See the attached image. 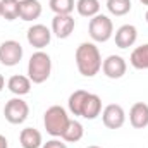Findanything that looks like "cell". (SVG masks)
<instances>
[{"mask_svg": "<svg viewBox=\"0 0 148 148\" xmlns=\"http://www.w3.org/2000/svg\"><path fill=\"white\" fill-rule=\"evenodd\" d=\"M74 60H76V67L79 74H83L84 77H93L102 69V55H100L98 47L93 41L81 43L76 48Z\"/></svg>", "mask_w": 148, "mask_h": 148, "instance_id": "cell-1", "label": "cell"}, {"mask_svg": "<svg viewBox=\"0 0 148 148\" xmlns=\"http://www.w3.org/2000/svg\"><path fill=\"white\" fill-rule=\"evenodd\" d=\"M52 74V59L48 53H45L43 50L35 52L29 57L28 62V77L31 79V83L41 84L45 83Z\"/></svg>", "mask_w": 148, "mask_h": 148, "instance_id": "cell-2", "label": "cell"}, {"mask_svg": "<svg viewBox=\"0 0 148 148\" xmlns=\"http://www.w3.org/2000/svg\"><path fill=\"white\" fill-rule=\"evenodd\" d=\"M69 115H67V110L60 105H52L48 107L45 115H43V126L47 129V133L53 138H60L69 124Z\"/></svg>", "mask_w": 148, "mask_h": 148, "instance_id": "cell-3", "label": "cell"}, {"mask_svg": "<svg viewBox=\"0 0 148 148\" xmlns=\"http://www.w3.org/2000/svg\"><path fill=\"white\" fill-rule=\"evenodd\" d=\"M88 33L90 38L97 43H105L114 36V24L112 19L105 14H97L95 17L90 19L88 24Z\"/></svg>", "mask_w": 148, "mask_h": 148, "instance_id": "cell-4", "label": "cell"}, {"mask_svg": "<svg viewBox=\"0 0 148 148\" xmlns=\"http://www.w3.org/2000/svg\"><path fill=\"white\" fill-rule=\"evenodd\" d=\"M28 115H29V105L21 97L10 98L3 107V117L10 124H23L28 119Z\"/></svg>", "mask_w": 148, "mask_h": 148, "instance_id": "cell-5", "label": "cell"}, {"mask_svg": "<svg viewBox=\"0 0 148 148\" xmlns=\"http://www.w3.org/2000/svg\"><path fill=\"white\" fill-rule=\"evenodd\" d=\"M23 59V45L16 40H5L0 45V64L5 67H14Z\"/></svg>", "mask_w": 148, "mask_h": 148, "instance_id": "cell-6", "label": "cell"}, {"mask_svg": "<svg viewBox=\"0 0 148 148\" xmlns=\"http://www.w3.org/2000/svg\"><path fill=\"white\" fill-rule=\"evenodd\" d=\"M26 38H28V43L33 47V48H45L50 45L52 41V31L45 26V24H33L28 33H26Z\"/></svg>", "mask_w": 148, "mask_h": 148, "instance_id": "cell-7", "label": "cell"}, {"mask_svg": "<svg viewBox=\"0 0 148 148\" xmlns=\"http://www.w3.org/2000/svg\"><path fill=\"white\" fill-rule=\"evenodd\" d=\"M102 121H103L105 127H109V129H119L126 122V112H124V109L119 103H110L102 112Z\"/></svg>", "mask_w": 148, "mask_h": 148, "instance_id": "cell-8", "label": "cell"}, {"mask_svg": "<svg viewBox=\"0 0 148 148\" xmlns=\"http://www.w3.org/2000/svg\"><path fill=\"white\" fill-rule=\"evenodd\" d=\"M102 71L109 79H121L127 71V64L121 55H109L102 62Z\"/></svg>", "mask_w": 148, "mask_h": 148, "instance_id": "cell-9", "label": "cell"}, {"mask_svg": "<svg viewBox=\"0 0 148 148\" xmlns=\"http://www.w3.org/2000/svg\"><path fill=\"white\" fill-rule=\"evenodd\" d=\"M76 21L73 16H53L52 19V33L59 40H66L73 35Z\"/></svg>", "mask_w": 148, "mask_h": 148, "instance_id": "cell-10", "label": "cell"}, {"mask_svg": "<svg viewBox=\"0 0 148 148\" xmlns=\"http://www.w3.org/2000/svg\"><path fill=\"white\" fill-rule=\"evenodd\" d=\"M115 45L119 47V48H129V47H133L134 43H136V40H138V29H136V26H133V24H122L117 31H115Z\"/></svg>", "mask_w": 148, "mask_h": 148, "instance_id": "cell-11", "label": "cell"}, {"mask_svg": "<svg viewBox=\"0 0 148 148\" xmlns=\"http://www.w3.org/2000/svg\"><path fill=\"white\" fill-rule=\"evenodd\" d=\"M41 3L40 0H19V19L29 23L36 21L41 16Z\"/></svg>", "mask_w": 148, "mask_h": 148, "instance_id": "cell-12", "label": "cell"}, {"mask_svg": "<svg viewBox=\"0 0 148 148\" xmlns=\"http://www.w3.org/2000/svg\"><path fill=\"white\" fill-rule=\"evenodd\" d=\"M129 122L136 129H143L148 126V105L145 102H136L129 110Z\"/></svg>", "mask_w": 148, "mask_h": 148, "instance_id": "cell-13", "label": "cell"}, {"mask_svg": "<svg viewBox=\"0 0 148 148\" xmlns=\"http://www.w3.org/2000/svg\"><path fill=\"white\" fill-rule=\"evenodd\" d=\"M7 88L16 97H24L31 91V79L28 76H23V74H14V76L9 77Z\"/></svg>", "mask_w": 148, "mask_h": 148, "instance_id": "cell-14", "label": "cell"}, {"mask_svg": "<svg viewBox=\"0 0 148 148\" xmlns=\"http://www.w3.org/2000/svg\"><path fill=\"white\" fill-rule=\"evenodd\" d=\"M100 112H102V98L95 93H88L81 109V117L86 121H93L100 115Z\"/></svg>", "mask_w": 148, "mask_h": 148, "instance_id": "cell-15", "label": "cell"}, {"mask_svg": "<svg viewBox=\"0 0 148 148\" xmlns=\"http://www.w3.org/2000/svg\"><path fill=\"white\" fill-rule=\"evenodd\" d=\"M19 141L23 148H41L43 145L41 133L35 127H24L19 134Z\"/></svg>", "mask_w": 148, "mask_h": 148, "instance_id": "cell-16", "label": "cell"}, {"mask_svg": "<svg viewBox=\"0 0 148 148\" xmlns=\"http://www.w3.org/2000/svg\"><path fill=\"white\" fill-rule=\"evenodd\" d=\"M129 62L134 69H140V71H145L148 69V43L141 45V47H136L131 55H129Z\"/></svg>", "mask_w": 148, "mask_h": 148, "instance_id": "cell-17", "label": "cell"}, {"mask_svg": "<svg viewBox=\"0 0 148 148\" xmlns=\"http://www.w3.org/2000/svg\"><path fill=\"white\" fill-rule=\"evenodd\" d=\"M83 134H84L83 124L79 121H76V119H71L69 124H67V127H66V131H64V134L60 138L64 141H67V143H76V141H79L83 138Z\"/></svg>", "mask_w": 148, "mask_h": 148, "instance_id": "cell-18", "label": "cell"}, {"mask_svg": "<svg viewBox=\"0 0 148 148\" xmlns=\"http://www.w3.org/2000/svg\"><path fill=\"white\" fill-rule=\"evenodd\" d=\"M88 93L90 91H86V90H76L74 93H71V97L67 100V107L74 117H81V109H83V103H84Z\"/></svg>", "mask_w": 148, "mask_h": 148, "instance_id": "cell-19", "label": "cell"}, {"mask_svg": "<svg viewBox=\"0 0 148 148\" xmlns=\"http://www.w3.org/2000/svg\"><path fill=\"white\" fill-rule=\"evenodd\" d=\"M76 10L83 17H95L97 14H100V2L98 0H77Z\"/></svg>", "mask_w": 148, "mask_h": 148, "instance_id": "cell-20", "label": "cell"}, {"mask_svg": "<svg viewBox=\"0 0 148 148\" xmlns=\"http://www.w3.org/2000/svg\"><path fill=\"white\" fill-rule=\"evenodd\" d=\"M48 5L55 16H71V12L76 7L74 0H50Z\"/></svg>", "mask_w": 148, "mask_h": 148, "instance_id": "cell-21", "label": "cell"}, {"mask_svg": "<svg viewBox=\"0 0 148 148\" xmlns=\"http://www.w3.org/2000/svg\"><path fill=\"white\" fill-rule=\"evenodd\" d=\"M131 7H133L131 0H107L109 12H110L112 16H117V17L129 14L131 12Z\"/></svg>", "mask_w": 148, "mask_h": 148, "instance_id": "cell-22", "label": "cell"}, {"mask_svg": "<svg viewBox=\"0 0 148 148\" xmlns=\"http://www.w3.org/2000/svg\"><path fill=\"white\" fill-rule=\"evenodd\" d=\"M2 17L7 21H14L19 17V0H0Z\"/></svg>", "mask_w": 148, "mask_h": 148, "instance_id": "cell-23", "label": "cell"}, {"mask_svg": "<svg viewBox=\"0 0 148 148\" xmlns=\"http://www.w3.org/2000/svg\"><path fill=\"white\" fill-rule=\"evenodd\" d=\"M41 148H67V145H66L64 141H60V140L53 138V140H48L47 143H43Z\"/></svg>", "mask_w": 148, "mask_h": 148, "instance_id": "cell-24", "label": "cell"}, {"mask_svg": "<svg viewBox=\"0 0 148 148\" xmlns=\"http://www.w3.org/2000/svg\"><path fill=\"white\" fill-rule=\"evenodd\" d=\"M0 148H9V141L3 134H0Z\"/></svg>", "mask_w": 148, "mask_h": 148, "instance_id": "cell-25", "label": "cell"}, {"mask_svg": "<svg viewBox=\"0 0 148 148\" xmlns=\"http://www.w3.org/2000/svg\"><path fill=\"white\" fill-rule=\"evenodd\" d=\"M3 86H5V79H3V76L0 74V91L3 90Z\"/></svg>", "mask_w": 148, "mask_h": 148, "instance_id": "cell-26", "label": "cell"}, {"mask_svg": "<svg viewBox=\"0 0 148 148\" xmlns=\"http://www.w3.org/2000/svg\"><path fill=\"white\" fill-rule=\"evenodd\" d=\"M140 2H141L143 5H148V0H140Z\"/></svg>", "mask_w": 148, "mask_h": 148, "instance_id": "cell-27", "label": "cell"}, {"mask_svg": "<svg viewBox=\"0 0 148 148\" xmlns=\"http://www.w3.org/2000/svg\"><path fill=\"white\" fill-rule=\"evenodd\" d=\"M88 148H102V147H97V145H90Z\"/></svg>", "mask_w": 148, "mask_h": 148, "instance_id": "cell-28", "label": "cell"}, {"mask_svg": "<svg viewBox=\"0 0 148 148\" xmlns=\"http://www.w3.org/2000/svg\"><path fill=\"white\" fill-rule=\"evenodd\" d=\"M145 19H147V23H148V10H147V14H145Z\"/></svg>", "mask_w": 148, "mask_h": 148, "instance_id": "cell-29", "label": "cell"}, {"mask_svg": "<svg viewBox=\"0 0 148 148\" xmlns=\"http://www.w3.org/2000/svg\"><path fill=\"white\" fill-rule=\"evenodd\" d=\"M0 17H2V5H0Z\"/></svg>", "mask_w": 148, "mask_h": 148, "instance_id": "cell-30", "label": "cell"}]
</instances>
